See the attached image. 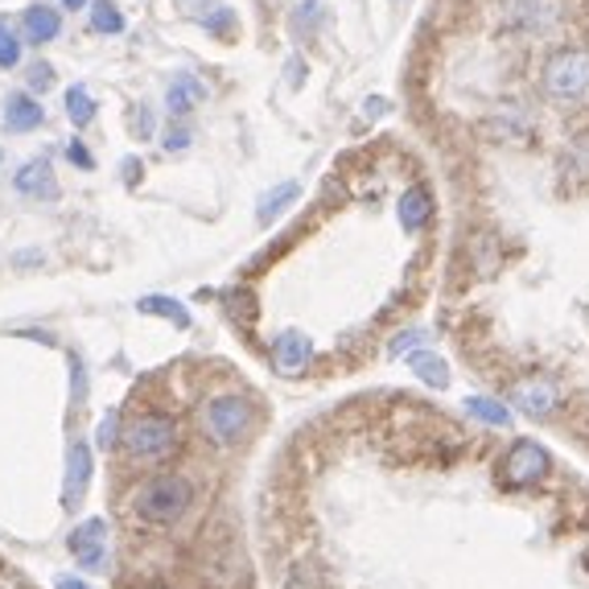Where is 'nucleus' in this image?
<instances>
[{
	"label": "nucleus",
	"instance_id": "12",
	"mask_svg": "<svg viewBox=\"0 0 589 589\" xmlns=\"http://www.w3.org/2000/svg\"><path fill=\"white\" fill-rule=\"evenodd\" d=\"M87 487H91V450L87 445H70L67 457V483H63V503L79 507Z\"/></svg>",
	"mask_w": 589,
	"mask_h": 589
},
{
	"label": "nucleus",
	"instance_id": "13",
	"mask_svg": "<svg viewBox=\"0 0 589 589\" xmlns=\"http://www.w3.org/2000/svg\"><path fill=\"white\" fill-rule=\"evenodd\" d=\"M18 194H25V199H42V203L58 199V182H54V169L46 157H42V161H30L25 169H18Z\"/></svg>",
	"mask_w": 589,
	"mask_h": 589
},
{
	"label": "nucleus",
	"instance_id": "19",
	"mask_svg": "<svg viewBox=\"0 0 589 589\" xmlns=\"http://www.w3.org/2000/svg\"><path fill=\"white\" fill-rule=\"evenodd\" d=\"M466 412H471V417H478L483 424H495V429H507V424H511V412H507V405H499V400H487V396H471V400H466Z\"/></svg>",
	"mask_w": 589,
	"mask_h": 589
},
{
	"label": "nucleus",
	"instance_id": "3",
	"mask_svg": "<svg viewBox=\"0 0 589 589\" xmlns=\"http://www.w3.org/2000/svg\"><path fill=\"white\" fill-rule=\"evenodd\" d=\"M120 438H124V445H128L133 457H166L169 450L178 445V424H173V417L145 412V417H136Z\"/></svg>",
	"mask_w": 589,
	"mask_h": 589
},
{
	"label": "nucleus",
	"instance_id": "11",
	"mask_svg": "<svg viewBox=\"0 0 589 589\" xmlns=\"http://www.w3.org/2000/svg\"><path fill=\"white\" fill-rule=\"evenodd\" d=\"M21 30H25V37L34 42V46H46V42H54V37L63 34V13L54 9V4H30L25 13H21Z\"/></svg>",
	"mask_w": 589,
	"mask_h": 589
},
{
	"label": "nucleus",
	"instance_id": "28",
	"mask_svg": "<svg viewBox=\"0 0 589 589\" xmlns=\"http://www.w3.org/2000/svg\"><path fill=\"white\" fill-rule=\"evenodd\" d=\"M67 157L75 161L79 169H95V161H91V152L83 149V140H70L67 145Z\"/></svg>",
	"mask_w": 589,
	"mask_h": 589
},
{
	"label": "nucleus",
	"instance_id": "16",
	"mask_svg": "<svg viewBox=\"0 0 589 589\" xmlns=\"http://www.w3.org/2000/svg\"><path fill=\"white\" fill-rule=\"evenodd\" d=\"M293 199H302V185L297 182H281L272 185L269 194H260V206H256V219L260 223H272L281 211H288L293 206Z\"/></svg>",
	"mask_w": 589,
	"mask_h": 589
},
{
	"label": "nucleus",
	"instance_id": "1",
	"mask_svg": "<svg viewBox=\"0 0 589 589\" xmlns=\"http://www.w3.org/2000/svg\"><path fill=\"white\" fill-rule=\"evenodd\" d=\"M190 499H194V487L185 483L182 474H157V478H149L145 487L136 490V516L149 523H173L182 520V511L190 507Z\"/></svg>",
	"mask_w": 589,
	"mask_h": 589
},
{
	"label": "nucleus",
	"instance_id": "29",
	"mask_svg": "<svg viewBox=\"0 0 589 589\" xmlns=\"http://www.w3.org/2000/svg\"><path fill=\"white\" fill-rule=\"evenodd\" d=\"M288 83H293V87L305 83V63H302V58H293V63H288Z\"/></svg>",
	"mask_w": 589,
	"mask_h": 589
},
{
	"label": "nucleus",
	"instance_id": "10",
	"mask_svg": "<svg viewBox=\"0 0 589 589\" xmlns=\"http://www.w3.org/2000/svg\"><path fill=\"white\" fill-rule=\"evenodd\" d=\"M396 219H400V227H405L408 236L421 231L424 223L433 219V194H429V185H408L405 194H400V203H396Z\"/></svg>",
	"mask_w": 589,
	"mask_h": 589
},
{
	"label": "nucleus",
	"instance_id": "24",
	"mask_svg": "<svg viewBox=\"0 0 589 589\" xmlns=\"http://www.w3.org/2000/svg\"><path fill=\"white\" fill-rule=\"evenodd\" d=\"M161 149H166V152H182V149H190V128H182V124H173V128H166V133H161Z\"/></svg>",
	"mask_w": 589,
	"mask_h": 589
},
{
	"label": "nucleus",
	"instance_id": "9",
	"mask_svg": "<svg viewBox=\"0 0 589 589\" xmlns=\"http://www.w3.org/2000/svg\"><path fill=\"white\" fill-rule=\"evenodd\" d=\"M511 405L520 408L523 417H548L556 408V387L548 380H520L511 387Z\"/></svg>",
	"mask_w": 589,
	"mask_h": 589
},
{
	"label": "nucleus",
	"instance_id": "17",
	"mask_svg": "<svg viewBox=\"0 0 589 589\" xmlns=\"http://www.w3.org/2000/svg\"><path fill=\"white\" fill-rule=\"evenodd\" d=\"M136 309H140V314H157V318L173 321L178 330H190V309H185L178 297H161V293H149V297H140V302H136Z\"/></svg>",
	"mask_w": 589,
	"mask_h": 589
},
{
	"label": "nucleus",
	"instance_id": "7",
	"mask_svg": "<svg viewBox=\"0 0 589 589\" xmlns=\"http://www.w3.org/2000/svg\"><path fill=\"white\" fill-rule=\"evenodd\" d=\"M272 363H276L281 375H297V371L309 367L314 363V342H309V335L285 330V335L272 338Z\"/></svg>",
	"mask_w": 589,
	"mask_h": 589
},
{
	"label": "nucleus",
	"instance_id": "20",
	"mask_svg": "<svg viewBox=\"0 0 589 589\" xmlns=\"http://www.w3.org/2000/svg\"><path fill=\"white\" fill-rule=\"evenodd\" d=\"M91 30L95 34H124V13H120L112 0H95L91 4Z\"/></svg>",
	"mask_w": 589,
	"mask_h": 589
},
{
	"label": "nucleus",
	"instance_id": "21",
	"mask_svg": "<svg viewBox=\"0 0 589 589\" xmlns=\"http://www.w3.org/2000/svg\"><path fill=\"white\" fill-rule=\"evenodd\" d=\"M21 63V37H13L9 21L0 18V70H13Z\"/></svg>",
	"mask_w": 589,
	"mask_h": 589
},
{
	"label": "nucleus",
	"instance_id": "15",
	"mask_svg": "<svg viewBox=\"0 0 589 589\" xmlns=\"http://www.w3.org/2000/svg\"><path fill=\"white\" fill-rule=\"evenodd\" d=\"M408 367H412V375H417L421 384L438 387V392H445V387H450V363H445L441 354L417 351L412 359H408Z\"/></svg>",
	"mask_w": 589,
	"mask_h": 589
},
{
	"label": "nucleus",
	"instance_id": "27",
	"mask_svg": "<svg viewBox=\"0 0 589 589\" xmlns=\"http://www.w3.org/2000/svg\"><path fill=\"white\" fill-rule=\"evenodd\" d=\"M421 342H424L421 330H408V335L392 338V354H405V351H412V347H421Z\"/></svg>",
	"mask_w": 589,
	"mask_h": 589
},
{
	"label": "nucleus",
	"instance_id": "18",
	"mask_svg": "<svg viewBox=\"0 0 589 589\" xmlns=\"http://www.w3.org/2000/svg\"><path fill=\"white\" fill-rule=\"evenodd\" d=\"M95 112H100V107H95V100H91V91H87V87H70L67 91L70 124H75V128H87V124L95 120Z\"/></svg>",
	"mask_w": 589,
	"mask_h": 589
},
{
	"label": "nucleus",
	"instance_id": "14",
	"mask_svg": "<svg viewBox=\"0 0 589 589\" xmlns=\"http://www.w3.org/2000/svg\"><path fill=\"white\" fill-rule=\"evenodd\" d=\"M42 120H46V107H42L34 95L18 91V95L4 100V128H9V133H34Z\"/></svg>",
	"mask_w": 589,
	"mask_h": 589
},
{
	"label": "nucleus",
	"instance_id": "26",
	"mask_svg": "<svg viewBox=\"0 0 589 589\" xmlns=\"http://www.w3.org/2000/svg\"><path fill=\"white\" fill-rule=\"evenodd\" d=\"M50 83H54L50 63H34V67H30V87H34L37 95H42V91H50Z\"/></svg>",
	"mask_w": 589,
	"mask_h": 589
},
{
	"label": "nucleus",
	"instance_id": "31",
	"mask_svg": "<svg viewBox=\"0 0 589 589\" xmlns=\"http://www.w3.org/2000/svg\"><path fill=\"white\" fill-rule=\"evenodd\" d=\"M67 9H87V0H63Z\"/></svg>",
	"mask_w": 589,
	"mask_h": 589
},
{
	"label": "nucleus",
	"instance_id": "2",
	"mask_svg": "<svg viewBox=\"0 0 589 589\" xmlns=\"http://www.w3.org/2000/svg\"><path fill=\"white\" fill-rule=\"evenodd\" d=\"M252 421H256V412L243 396H215L203 412L206 438L215 441V445H236V441L252 429Z\"/></svg>",
	"mask_w": 589,
	"mask_h": 589
},
{
	"label": "nucleus",
	"instance_id": "6",
	"mask_svg": "<svg viewBox=\"0 0 589 589\" xmlns=\"http://www.w3.org/2000/svg\"><path fill=\"white\" fill-rule=\"evenodd\" d=\"M67 548L87 573H103V569H107V523H103V520H83L75 532H70Z\"/></svg>",
	"mask_w": 589,
	"mask_h": 589
},
{
	"label": "nucleus",
	"instance_id": "25",
	"mask_svg": "<svg viewBox=\"0 0 589 589\" xmlns=\"http://www.w3.org/2000/svg\"><path fill=\"white\" fill-rule=\"evenodd\" d=\"M70 384H75L70 400H75V405H83V400H87V371H83V363H79V359H70Z\"/></svg>",
	"mask_w": 589,
	"mask_h": 589
},
{
	"label": "nucleus",
	"instance_id": "8",
	"mask_svg": "<svg viewBox=\"0 0 589 589\" xmlns=\"http://www.w3.org/2000/svg\"><path fill=\"white\" fill-rule=\"evenodd\" d=\"M206 100V83L199 79V75H190V70H182V75H173L169 79V91H166V112L169 116H190L199 103Z\"/></svg>",
	"mask_w": 589,
	"mask_h": 589
},
{
	"label": "nucleus",
	"instance_id": "23",
	"mask_svg": "<svg viewBox=\"0 0 589 589\" xmlns=\"http://www.w3.org/2000/svg\"><path fill=\"white\" fill-rule=\"evenodd\" d=\"M116 438H120V412L112 408V412L100 421V429H95V445H100V450H112Z\"/></svg>",
	"mask_w": 589,
	"mask_h": 589
},
{
	"label": "nucleus",
	"instance_id": "5",
	"mask_svg": "<svg viewBox=\"0 0 589 589\" xmlns=\"http://www.w3.org/2000/svg\"><path fill=\"white\" fill-rule=\"evenodd\" d=\"M548 466H553V457H548L544 445H536V441H516L503 457V483L507 487H532V483H540L548 474Z\"/></svg>",
	"mask_w": 589,
	"mask_h": 589
},
{
	"label": "nucleus",
	"instance_id": "4",
	"mask_svg": "<svg viewBox=\"0 0 589 589\" xmlns=\"http://www.w3.org/2000/svg\"><path fill=\"white\" fill-rule=\"evenodd\" d=\"M589 87V50H556L544 63V91L553 100H577Z\"/></svg>",
	"mask_w": 589,
	"mask_h": 589
},
{
	"label": "nucleus",
	"instance_id": "32",
	"mask_svg": "<svg viewBox=\"0 0 589 589\" xmlns=\"http://www.w3.org/2000/svg\"><path fill=\"white\" fill-rule=\"evenodd\" d=\"M0 161H4V157H0Z\"/></svg>",
	"mask_w": 589,
	"mask_h": 589
},
{
	"label": "nucleus",
	"instance_id": "30",
	"mask_svg": "<svg viewBox=\"0 0 589 589\" xmlns=\"http://www.w3.org/2000/svg\"><path fill=\"white\" fill-rule=\"evenodd\" d=\"M54 589H91L87 581H79V577H58V586Z\"/></svg>",
	"mask_w": 589,
	"mask_h": 589
},
{
	"label": "nucleus",
	"instance_id": "22",
	"mask_svg": "<svg viewBox=\"0 0 589 589\" xmlns=\"http://www.w3.org/2000/svg\"><path fill=\"white\" fill-rule=\"evenodd\" d=\"M203 25L215 37L231 42V34H236V13H231V9H215V13H206V18H203Z\"/></svg>",
	"mask_w": 589,
	"mask_h": 589
}]
</instances>
